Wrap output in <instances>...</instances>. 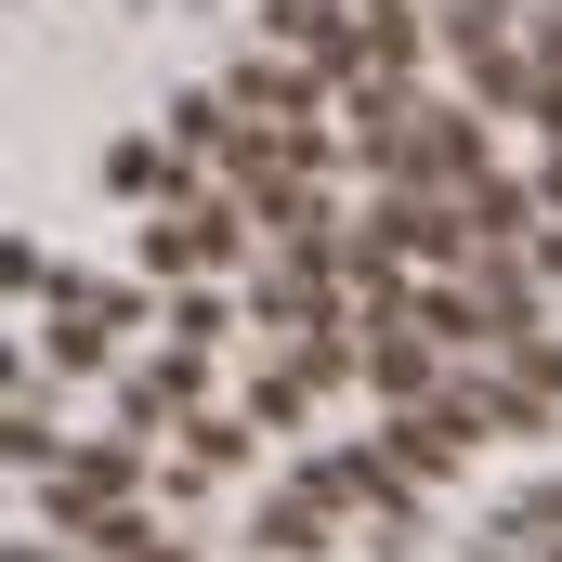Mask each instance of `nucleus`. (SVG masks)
Returning a JSON list of instances; mask_svg holds the SVG:
<instances>
[{
  "label": "nucleus",
  "instance_id": "nucleus-1",
  "mask_svg": "<svg viewBox=\"0 0 562 562\" xmlns=\"http://www.w3.org/2000/svg\"><path fill=\"white\" fill-rule=\"evenodd\" d=\"M132 497V445H79V458H53V524L79 537V524H105Z\"/></svg>",
  "mask_w": 562,
  "mask_h": 562
},
{
  "label": "nucleus",
  "instance_id": "nucleus-2",
  "mask_svg": "<svg viewBox=\"0 0 562 562\" xmlns=\"http://www.w3.org/2000/svg\"><path fill=\"white\" fill-rule=\"evenodd\" d=\"M276 40L314 53V66H340V79H367V26H353V0H276Z\"/></svg>",
  "mask_w": 562,
  "mask_h": 562
},
{
  "label": "nucleus",
  "instance_id": "nucleus-3",
  "mask_svg": "<svg viewBox=\"0 0 562 562\" xmlns=\"http://www.w3.org/2000/svg\"><path fill=\"white\" fill-rule=\"evenodd\" d=\"M223 249H236V223H223V210H183V223H144V262H157V276H196V262H223Z\"/></svg>",
  "mask_w": 562,
  "mask_h": 562
},
{
  "label": "nucleus",
  "instance_id": "nucleus-4",
  "mask_svg": "<svg viewBox=\"0 0 562 562\" xmlns=\"http://www.w3.org/2000/svg\"><path fill=\"white\" fill-rule=\"evenodd\" d=\"M367 380H380L393 406H419V393H431V340H406V327H367Z\"/></svg>",
  "mask_w": 562,
  "mask_h": 562
},
{
  "label": "nucleus",
  "instance_id": "nucleus-5",
  "mask_svg": "<svg viewBox=\"0 0 562 562\" xmlns=\"http://www.w3.org/2000/svg\"><path fill=\"white\" fill-rule=\"evenodd\" d=\"M406 327H419V340H445V353H471V340H484V301L431 288V301H406Z\"/></svg>",
  "mask_w": 562,
  "mask_h": 562
},
{
  "label": "nucleus",
  "instance_id": "nucleus-6",
  "mask_svg": "<svg viewBox=\"0 0 562 562\" xmlns=\"http://www.w3.org/2000/svg\"><path fill=\"white\" fill-rule=\"evenodd\" d=\"M105 183H119V196H157V183H170V144H157V132L105 144Z\"/></svg>",
  "mask_w": 562,
  "mask_h": 562
},
{
  "label": "nucleus",
  "instance_id": "nucleus-7",
  "mask_svg": "<svg viewBox=\"0 0 562 562\" xmlns=\"http://www.w3.org/2000/svg\"><path fill=\"white\" fill-rule=\"evenodd\" d=\"M262 550H276V562H314V550H327V537H314V497H276V510H262Z\"/></svg>",
  "mask_w": 562,
  "mask_h": 562
},
{
  "label": "nucleus",
  "instance_id": "nucleus-8",
  "mask_svg": "<svg viewBox=\"0 0 562 562\" xmlns=\"http://www.w3.org/2000/svg\"><path fill=\"white\" fill-rule=\"evenodd\" d=\"M236 132V105H223V92H196V105H170V144H223Z\"/></svg>",
  "mask_w": 562,
  "mask_h": 562
},
{
  "label": "nucleus",
  "instance_id": "nucleus-9",
  "mask_svg": "<svg viewBox=\"0 0 562 562\" xmlns=\"http://www.w3.org/2000/svg\"><path fill=\"white\" fill-rule=\"evenodd\" d=\"M537 210H562V144H550V170H537ZM550 262H562V236H550Z\"/></svg>",
  "mask_w": 562,
  "mask_h": 562
},
{
  "label": "nucleus",
  "instance_id": "nucleus-10",
  "mask_svg": "<svg viewBox=\"0 0 562 562\" xmlns=\"http://www.w3.org/2000/svg\"><path fill=\"white\" fill-rule=\"evenodd\" d=\"M119 562H183V550H157V537H132V550H119Z\"/></svg>",
  "mask_w": 562,
  "mask_h": 562
},
{
  "label": "nucleus",
  "instance_id": "nucleus-11",
  "mask_svg": "<svg viewBox=\"0 0 562 562\" xmlns=\"http://www.w3.org/2000/svg\"><path fill=\"white\" fill-rule=\"evenodd\" d=\"M484 562H524V550H484Z\"/></svg>",
  "mask_w": 562,
  "mask_h": 562
},
{
  "label": "nucleus",
  "instance_id": "nucleus-12",
  "mask_svg": "<svg viewBox=\"0 0 562 562\" xmlns=\"http://www.w3.org/2000/svg\"><path fill=\"white\" fill-rule=\"evenodd\" d=\"M550 550H562V537H550Z\"/></svg>",
  "mask_w": 562,
  "mask_h": 562
}]
</instances>
